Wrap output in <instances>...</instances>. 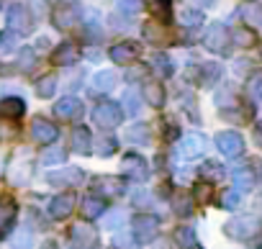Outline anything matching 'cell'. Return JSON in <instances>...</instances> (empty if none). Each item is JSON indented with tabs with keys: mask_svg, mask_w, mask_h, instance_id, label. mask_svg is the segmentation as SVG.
Here are the masks:
<instances>
[{
	"mask_svg": "<svg viewBox=\"0 0 262 249\" xmlns=\"http://www.w3.org/2000/svg\"><path fill=\"white\" fill-rule=\"evenodd\" d=\"M224 234L234 241H249L257 234H262V221L254 216H242V218H229L224 223Z\"/></svg>",
	"mask_w": 262,
	"mask_h": 249,
	"instance_id": "obj_1",
	"label": "cell"
},
{
	"mask_svg": "<svg viewBox=\"0 0 262 249\" xmlns=\"http://www.w3.org/2000/svg\"><path fill=\"white\" fill-rule=\"evenodd\" d=\"M203 47L213 54H221L226 57L229 49H231V31L224 26V24H211L203 34Z\"/></svg>",
	"mask_w": 262,
	"mask_h": 249,
	"instance_id": "obj_2",
	"label": "cell"
},
{
	"mask_svg": "<svg viewBox=\"0 0 262 249\" xmlns=\"http://www.w3.org/2000/svg\"><path fill=\"white\" fill-rule=\"evenodd\" d=\"M70 246L72 249H95L98 246V231L90 226V221H80L70 226Z\"/></svg>",
	"mask_w": 262,
	"mask_h": 249,
	"instance_id": "obj_3",
	"label": "cell"
},
{
	"mask_svg": "<svg viewBox=\"0 0 262 249\" xmlns=\"http://www.w3.org/2000/svg\"><path fill=\"white\" fill-rule=\"evenodd\" d=\"M93 118H95V123L100 129H116L118 123L123 121V108L118 103H113V100H103V103L95 105Z\"/></svg>",
	"mask_w": 262,
	"mask_h": 249,
	"instance_id": "obj_4",
	"label": "cell"
},
{
	"mask_svg": "<svg viewBox=\"0 0 262 249\" xmlns=\"http://www.w3.org/2000/svg\"><path fill=\"white\" fill-rule=\"evenodd\" d=\"M121 175L128 177V180L144 183V180L149 177V165H147V160H144L142 154L128 152V154H123V160H121Z\"/></svg>",
	"mask_w": 262,
	"mask_h": 249,
	"instance_id": "obj_5",
	"label": "cell"
},
{
	"mask_svg": "<svg viewBox=\"0 0 262 249\" xmlns=\"http://www.w3.org/2000/svg\"><path fill=\"white\" fill-rule=\"evenodd\" d=\"M6 21H8V29H11V31H16L18 36H26V34H31V31H34V16H31V13H29V8H26V6H21V3H13V6L8 8Z\"/></svg>",
	"mask_w": 262,
	"mask_h": 249,
	"instance_id": "obj_6",
	"label": "cell"
},
{
	"mask_svg": "<svg viewBox=\"0 0 262 249\" xmlns=\"http://www.w3.org/2000/svg\"><path fill=\"white\" fill-rule=\"evenodd\" d=\"M160 234V218L152 216V213H139L134 218V236H137V244H149L155 241Z\"/></svg>",
	"mask_w": 262,
	"mask_h": 249,
	"instance_id": "obj_7",
	"label": "cell"
},
{
	"mask_svg": "<svg viewBox=\"0 0 262 249\" xmlns=\"http://www.w3.org/2000/svg\"><path fill=\"white\" fill-rule=\"evenodd\" d=\"M77 21H80V6H75V3H59V6H54V11H52V24H54L59 31L75 29Z\"/></svg>",
	"mask_w": 262,
	"mask_h": 249,
	"instance_id": "obj_8",
	"label": "cell"
},
{
	"mask_svg": "<svg viewBox=\"0 0 262 249\" xmlns=\"http://www.w3.org/2000/svg\"><path fill=\"white\" fill-rule=\"evenodd\" d=\"M216 147L226 157H239L244 152V139L236 131H221V134H216Z\"/></svg>",
	"mask_w": 262,
	"mask_h": 249,
	"instance_id": "obj_9",
	"label": "cell"
},
{
	"mask_svg": "<svg viewBox=\"0 0 262 249\" xmlns=\"http://www.w3.org/2000/svg\"><path fill=\"white\" fill-rule=\"evenodd\" d=\"M31 137H34V142L36 144H54L57 142V137H59V129L54 126L52 121H47V118H36L34 123H31Z\"/></svg>",
	"mask_w": 262,
	"mask_h": 249,
	"instance_id": "obj_10",
	"label": "cell"
},
{
	"mask_svg": "<svg viewBox=\"0 0 262 249\" xmlns=\"http://www.w3.org/2000/svg\"><path fill=\"white\" fill-rule=\"evenodd\" d=\"M142 54V47L137 41H121L111 49V59L116 64H131V62H137Z\"/></svg>",
	"mask_w": 262,
	"mask_h": 249,
	"instance_id": "obj_11",
	"label": "cell"
},
{
	"mask_svg": "<svg viewBox=\"0 0 262 249\" xmlns=\"http://www.w3.org/2000/svg\"><path fill=\"white\" fill-rule=\"evenodd\" d=\"M72 211H75V195H72V193H59V195L52 198V203H49V213H52V218H57V221L67 218Z\"/></svg>",
	"mask_w": 262,
	"mask_h": 249,
	"instance_id": "obj_12",
	"label": "cell"
},
{
	"mask_svg": "<svg viewBox=\"0 0 262 249\" xmlns=\"http://www.w3.org/2000/svg\"><path fill=\"white\" fill-rule=\"evenodd\" d=\"M77 57H80V49H77V44H72V41H64V44H59V47L52 52V62H54L57 67H70V64L77 62Z\"/></svg>",
	"mask_w": 262,
	"mask_h": 249,
	"instance_id": "obj_13",
	"label": "cell"
},
{
	"mask_svg": "<svg viewBox=\"0 0 262 249\" xmlns=\"http://www.w3.org/2000/svg\"><path fill=\"white\" fill-rule=\"evenodd\" d=\"M54 116L57 118H64V121L80 118L82 116V103L77 98H62V100L54 103Z\"/></svg>",
	"mask_w": 262,
	"mask_h": 249,
	"instance_id": "obj_14",
	"label": "cell"
},
{
	"mask_svg": "<svg viewBox=\"0 0 262 249\" xmlns=\"http://www.w3.org/2000/svg\"><path fill=\"white\" fill-rule=\"evenodd\" d=\"M47 180H49V185H80L85 180V172L77 167H64L59 172H52Z\"/></svg>",
	"mask_w": 262,
	"mask_h": 249,
	"instance_id": "obj_15",
	"label": "cell"
},
{
	"mask_svg": "<svg viewBox=\"0 0 262 249\" xmlns=\"http://www.w3.org/2000/svg\"><path fill=\"white\" fill-rule=\"evenodd\" d=\"M103 211H105V200H103V198L88 195V198H82V203H80V213H82L85 221H95L98 216H103Z\"/></svg>",
	"mask_w": 262,
	"mask_h": 249,
	"instance_id": "obj_16",
	"label": "cell"
},
{
	"mask_svg": "<svg viewBox=\"0 0 262 249\" xmlns=\"http://www.w3.org/2000/svg\"><path fill=\"white\" fill-rule=\"evenodd\" d=\"M26 113V103L16 95L6 98V100H0V116H6V118H21Z\"/></svg>",
	"mask_w": 262,
	"mask_h": 249,
	"instance_id": "obj_17",
	"label": "cell"
},
{
	"mask_svg": "<svg viewBox=\"0 0 262 249\" xmlns=\"http://www.w3.org/2000/svg\"><path fill=\"white\" fill-rule=\"evenodd\" d=\"M93 137H90V131L85 129V126H77L75 129V134H72V149L77 152V154H90L93 152Z\"/></svg>",
	"mask_w": 262,
	"mask_h": 249,
	"instance_id": "obj_18",
	"label": "cell"
},
{
	"mask_svg": "<svg viewBox=\"0 0 262 249\" xmlns=\"http://www.w3.org/2000/svg\"><path fill=\"white\" fill-rule=\"evenodd\" d=\"M234 185H236V190L239 193H249L254 185H257V177H254V172L249 170V167H239V170H234Z\"/></svg>",
	"mask_w": 262,
	"mask_h": 249,
	"instance_id": "obj_19",
	"label": "cell"
},
{
	"mask_svg": "<svg viewBox=\"0 0 262 249\" xmlns=\"http://www.w3.org/2000/svg\"><path fill=\"white\" fill-rule=\"evenodd\" d=\"M180 154L183 160H195L203 154V139L201 137H185L183 144H180Z\"/></svg>",
	"mask_w": 262,
	"mask_h": 249,
	"instance_id": "obj_20",
	"label": "cell"
},
{
	"mask_svg": "<svg viewBox=\"0 0 262 249\" xmlns=\"http://www.w3.org/2000/svg\"><path fill=\"white\" fill-rule=\"evenodd\" d=\"M142 93H144V100H147L149 105H155V108L165 105V87H162L160 82H155V80H152V82H147Z\"/></svg>",
	"mask_w": 262,
	"mask_h": 249,
	"instance_id": "obj_21",
	"label": "cell"
},
{
	"mask_svg": "<svg viewBox=\"0 0 262 249\" xmlns=\"http://www.w3.org/2000/svg\"><path fill=\"white\" fill-rule=\"evenodd\" d=\"M93 185L100 193V198H111V195H121L123 193V185L118 180H111V177H98Z\"/></svg>",
	"mask_w": 262,
	"mask_h": 249,
	"instance_id": "obj_22",
	"label": "cell"
},
{
	"mask_svg": "<svg viewBox=\"0 0 262 249\" xmlns=\"http://www.w3.org/2000/svg\"><path fill=\"white\" fill-rule=\"evenodd\" d=\"M13 223H16V206L13 203H0V239L11 231Z\"/></svg>",
	"mask_w": 262,
	"mask_h": 249,
	"instance_id": "obj_23",
	"label": "cell"
},
{
	"mask_svg": "<svg viewBox=\"0 0 262 249\" xmlns=\"http://www.w3.org/2000/svg\"><path fill=\"white\" fill-rule=\"evenodd\" d=\"M201 177H203V180H208V183H219V180H224V177H226V170H224L219 162L208 160V162H203V165H201Z\"/></svg>",
	"mask_w": 262,
	"mask_h": 249,
	"instance_id": "obj_24",
	"label": "cell"
},
{
	"mask_svg": "<svg viewBox=\"0 0 262 249\" xmlns=\"http://www.w3.org/2000/svg\"><path fill=\"white\" fill-rule=\"evenodd\" d=\"M172 211L180 216V218H188L193 213V198L188 193H175L172 195Z\"/></svg>",
	"mask_w": 262,
	"mask_h": 249,
	"instance_id": "obj_25",
	"label": "cell"
},
{
	"mask_svg": "<svg viewBox=\"0 0 262 249\" xmlns=\"http://www.w3.org/2000/svg\"><path fill=\"white\" fill-rule=\"evenodd\" d=\"M198 72L203 75V77H201L198 82H201V85H206V87H208V85H213V82H216V80H219V77L224 75V70H221V64H216V62H208V64H201V67H198Z\"/></svg>",
	"mask_w": 262,
	"mask_h": 249,
	"instance_id": "obj_26",
	"label": "cell"
},
{
	"mask_svg": "<svg viewBox=\"0 0 262 249\" xmlns=\"http://www.w3.org/2000/svg\"><path fill=\"white\" fill-rule=\"evenodd\" d=\"M149 11H152L155 18L162 21V24H170V18H172V3H170V0H152Z\"/></svg>",
	"mask_w": 262,
	"mask_h": 249,
	"instance_id": "obj_27",
	"label": "cell"
},
{
	"mask_svg": "<svg viewBox=\"0 0 262 249\" xmlns=\"http://www.w3.org/2000/svg\"><path fill=\"white\" fill-rule=\"evenodd\" d=\"M175 244H178L180 249H193V246H195V231H193L190 226H180V229L175 231Z\"/></svg>",
	"mask_w": 262,
	"mask_h": 249,
	"instance_id": "obj_28",
	"label": "cell"
},
{
	"mask_svg": "<svg viewBox=\"0 0 262 249\" xmlns=\"http://www.w3.org/2000/svg\"><path fill=\"white\" fill-rule=\"evenodd\" d=\"M16 67L21 70V72H31L34 67H36V52L34 49H21L18 52V59H16Z\"/></svg>",
	"mask_w": 262,
	"mask_h": 249,
	"instance_id": "obj_29",
	"label": "cell"
},
{
	"mask_svg": "<svg viewBox=\"0 0 262 249\" xmlns=\"http://www.w3.org/2000/svg\"><path fill=\"white\" fill-rule=\"evenodd\" d=\"M244 90H247V95H249L252 100H262V70L254 72V75H249Z\"/></svg>",
	"mask_w": 262,
	"mask_h": 249,
	"instance_id": "obj_30",
	"label": "cell"
},
{
	"mask_svg": "<svg viewBox=\"0 0 262 249\" xmlns=\"http://www.w3.org/2000/svg\"><path fill=\"white\" fill-rule=\"evenodd\" d=\"M149 126H147V123H139V126H131L128 129V142H134V144H149L152 139H149Z\"/></svg>",
	"mask_w": 262,
	"mask_h": 249,
	"instance_id": "obj_31",
	"label": "cell"
},
{
	"mask_svg": "<svg viewBox=\"0 0 262 249\" xmlns=\"http://www.w3.org/2000/svg\"><path fill=\"white\" fill-rule=\"evenodd\" d=\"M144 39L149 41V44H167V36H165V31L155 24V21H149V24H144Z\"/></svg>",
	"mask_w": 262,
	"mask_h": 249,
	"instance_id": "obj_32",
	"label": "cell"
},
{
	"mask_svg": "<svg viewBox=\"0 0 262 249\" xmlns=\"http://www.w3.org/2000/svg\"><path fill=\"white\" fill-rule=\"evenodd\" d=\"M57 90V77L54 75H44L39 82H36V95L39 98H52Z\"/></svg>",
	"mask_w": 262,
	"mask_h": 249,
	"instance_id": "obj_33",
	"label": "cell"
},
{
	"mask_svg": "<svg viewBox=\"0 0 262 249\" xmlns=\"http://www.w3.org/2000/svg\"><path fill=\"white\" fill-rule=\"evenodd\" d=\"M116 80H118V77H116V72L103 70V72H98V75L93 77V85H95L98 90H103V93H105V90H111V87L116 85Z\"/></svg>",
	"mask_w": 262,
	"mask_h": 249,
	"instance_id": "obj_34",
	"label": "cell"
},
{
	"mask_svg": "<svg viewBox=\"0 0 262 249\" xmlns=\"http://www.w3.org/2000/svg\"><path fill=\"white\" fill-rule=\"evenodd\" d=\"M142 0H116V8H118V13H123V16H137L139 11H142Z\"/></svg>",
	"mask_w": 262,
	"mask_h": 249,
	"instance_id": "obj_35",
	"label": "cell"
},
{
	"mask_svg": "<svg viewBox=\"0 0 262 249\" xmlns=\"http://www.w3.org/2000/svg\"><path fill=\"white\" fill-rule=\"evenodd\" d=\"M180 24H185V26H201L203 24V13L198 8H183L180 11Z\"/></svg>",
	"mask_w": 262,
	"mask_h": 249,
	"instance_id": "obj_36",
	"label": "cell"
},
{
	"mask_svg": "<svg viewBox=\"0 0 262 249\" xmlns=\"http://www.w3.org/2000/svg\"><path fill=\"white\" fill-rule=\"evenodd\" d=\"M239 203H242L239 190H226V193H221V198H219V206H221V208H226V211L239 208Z\"/></svg>",
	"mask_w": 262,
	"mask_h": 249,
	"instance_id": "obj_37",
	"label": "cell"
},
{
	"mask_svg": "<svg viewBox=\"0 0 262 249\" xmlns=\"http://www.w3.org/2000/svg\"><path fill=\"white\" fill-rule=\"evenodd\" d=\"M152 67H155V72H157L160 77H170V75H172V64H170L167 54H157L155 62H152Z\"/></svg>",
	"mask_w": 262,
	"mask_h": 249,
	"instance_id": "obj_38",
	"label": "cell"
},
{
	"mask_svg": "<svg viewBox=\"0 0 262 249\" xmlns=\"http://www.w3.org/2000/svg\"><path fill=\"white\" fill-rule=\"evenodd\" d=\"M118 149V142L113 137H100L98 139V157H111Z\"/></svg>",
	"mask_w": 262,
	"mask_h": 249,
	"instance_id": "obj_39",
	"label": "cell"
},
{
	"mask_svg": "<svg viewBox=\"0 0 262 249\" xmlns=\"http://www.w3.org/2000/svg\"><path fill=\"white\" fill-rule=\"evenodd\" d=\"M231 39H234L239 47H244V49H247V47H254V41H257L254 34H252L249 29H236V31L231 34Z\"/></svg>",
	"mask_w": 262,
	"mask_h": 249,
	"instance_id": "obj_40",
	"label": "cell"
},
{
	"mask_svg": "<svg viewBox=\"0 0 262 249\" xmlns=\"http://www.w3.org/2000/svg\"><path fill=\"white\" fill-rule=\"evenodd\" d=\"M16 31H3L0 34V52L3 54H8V52H13L16 49Z\"/></svg>",
	"mask_w": 262,
	"mask_h": 249,
	"instance_id": "obj_41",
	"label": "cell"
},
{
	"mask_svg": "<svg viewBox=\"0 0 262 249\" xmlns=\"http://www.w3.org/2000/svg\"><path fill=\"white\" fill-rule=\"evenodd\" d=\"M41 162L44 165H62L64 162V152L62 149H49V152H44Z\"/></svg>",
	"mask_w": 262,
	"mask_h": 249,
	"instance_id": "obj_42",
	"label": "cell"
},
{
	"mask_svg": "<svg viewBox=\"0 0 262 249\" xmlns=\"http://www.w3.org/2000/svg\"><path fill=\"white\" fill-rule=\"evenodd\" d=\"M193 195H195L198 200H208V195H211V183H208V180H206V183H195Z\"/></svg>",
	"mask_w": 262,
	"mask_h": 249,
	"instance_id": "obj_43",
	"label": "cell"
},
{
	"mask_svg": "<svg viewBox=\"0 0 262 249\" xmlns=\"http://www.w3.org/2000/svg\"><path fill=\"white\" fill-rule=\"evenodd\" d=\"M247 18L262 31V6H254V8H249V13H247Z\"/></svg>",
	"mask_w": 262,
	"mask_h": 249,
	"instance_id": "obj_44",
	"label": "cell"
},
{
	"mask_svg": "<svg viewBox=\"0 0 262 249\" xmlns=\"http://www.w3.org/2000/svg\"><path fill=\"white\" fill-rule=\"evenodd\" d=\"M165 131H167V139H170V142L180 137V129L175 126V123H172V121H167V123H165Z\"/></svg>",
	"mask_w": 262,
	"mask_h": 249,
	"instance_id": "obj_45",
	"label": "cell"
},
{
	"mask_svg": "<svg viewBox=\"0 0 262 249\" xmlns=\"http://www.w3.org/2000/svg\"><path fill=\"white\" fill-rule=\"evenodd\" d=\"M134 203H137V206H152L149 193H137V195H134Z\"/></svg>",
	"mask_w": 262,
	"mask_h": 249,
	"instance_id": "obj_46",
	"label": "cell"
},
{
	"mask_svg": "<svg viewBox=\"0 0 262 249\" xmlns=\"http://www.w3.org/2000/svg\"><path fill=\"white\" fill-rule=\"evenodd\" d=\"M126 105H128V110H131V116H137V100H134V93H126Z\"/></svg>",
	"mask_w": 262,
	"mask_h": 249,
	"instance_id": "obj_47",
	"label": "cell"
},
{
	"mask_svg": "<svg viewBox=\"0 0 262 249\" xmlns=\"http://www.w3.org/2000/svg\"><path fill=\"white\" fill-rule=\"evenodd\" d=\"M254 139H257V144L262 147V121L254 123Z\"/></svg>",
	"mask_w": 262,
	"mask_h": 249,
	"instance_id": "obj_48",
	"label": "cell"
},
{
	"mask_svg": "<svg viewBox=\"0 0 262 249\" xmlns=\"http://www.w3.org/2000/svg\"><path fill=\"white\" fill-rule=\"evenodd\" d=\"M41 249H59V246H57V241H44Z\"/></svg>",
	"mask_w": 262,
	"mask_h": 249,
	"instance_id": "obj_49",
	"label": "cell"
},
{
	"mask_svg": "<svg viewBox=\"0 0 262 249\" xmlns=\"http://www.w3.org/2000/svg\"><path fill=\"white\" fill-rule=\"evenodd\" d=\"M0 6H3V0H0Z\"/></svg>",
	"mask_w": 262,
	"mask_h": 249,
	"instance_id": "obj_50",
	"label": "cell"
}]
</instances>
